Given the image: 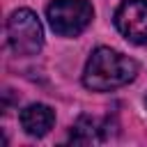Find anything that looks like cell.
Listing matches in <instances>:
<instances>
[{"instance_id": "6da1fadb", "label": "cell", "mask_w": 147, "mask_h": 147, "mask_svg": "<svg viewBox=\"0 0 147 147\" xmlns=\"http://www.w3.org/2000/svg\"><path fill=\"white\" fill-rule=\"evenodd\" d=\"M138 74V62L113 48H96L83 71V85L92 92H110L131 83Z\"/></svg>"}, {"instance_id": "7a4b0ae2", "label": "cell", "mask_w": 147, "mask_h": 147, "mask_svg": "<svg viewBox=\"0 0 147 147\" xmlns=\"http://www.w3.org/2000/svg\"><path fill=\"white\" fill-rule=\"evenodd\" d=\"M94 16L90 0H53L46 7L48 25L60 37H76L80 34Z\"/></svg>"}, {"instance_id": "3957f363", "label": "cell", "mask_w": 147, "mask_h": 147, "mask_svg": "<svg viewBox=\"0 0 147 147\" xmlns=\"http://www.w3.org/2000/svg\"><path fill=\"white\" fill-rule=\"evenodd\" d=\"M7 41L16 55H37L44 46V30L34 11L16 9L7 18Z\"/></svg>"}, {"instance_id": "277c9868", "label": "cell", "mask_w": 147, "mask_h": 147, "mask_svg": "<svg viewBox=\"0 0 147 147\" xmlns=\"http://www.w3.org/2000/svg\"><path fill=\"white\" fill-rule=\"evenodd\" d=\"M115 25L131 44H147V0H124L115 11Z\"/></svg>"}, {"instance_id": "5b68a950", "label": "cell", "mask_w": 147, "mask_h": 147, "mask_svg": "<svg viewBox=\"0 0 147 147\" xmlns=\"http://www.w3.org/2000/svg\"><path fill=\"white\" fill-rule=\"evenodd\" d=\"M18 119H21V126L28 136L41 138L51 131V126L55 122V110L46 103H30L21 110Z\"/></svg>"}, {"instance_id": "8992f818", "label": "cell", "mask_w": 147, "mask_h": 147, "mask_svg": "<svg viewBox=\"0 0 147 147\" xmlns=\"http://www.w3.org/2000/svg\"><path fill=\"white\" fill-rule=\"evenodd\" d=\"M103 129H106V126H103L96 117L83 115V117L71 126V136H69V140L76 142V145H92V142L103 140Z\"/></svg>"}, {"instance_id": "52a82bcc", "label": "cell", "mask_w": 147, "mask_h": 147, "mask_svg": "<svg viewBox=\"0 0 147 147\" xmlns=\"http://www.w3.org/2000/svg\"><path fill=\"white\" fill-rule=\"evenodd\" d=\"M145 108H147V96H145Z\"/></svg>"}]
</instances>
